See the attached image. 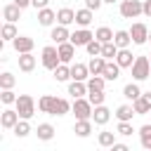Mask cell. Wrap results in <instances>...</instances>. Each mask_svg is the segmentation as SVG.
<instances>
[{
  "instance_id": "obj_1",
  "label": "cell",
  "mask_w": 151,
  "mask_h": 151,
  "mask_svg": "<svg viewBox=\"0 0 151 151\" xmlns=\"http://www.w3.org/2000/svg\"><path fill=\"white\" fill-rule=\"evenodd\" d=\"M71 106H73V104H68L66 99L52 97V94H42V97L38 99V109H40L42 113H50V116H66V113L71 111Z\"/></svg>"
},
{
  "instance_id": "obj_2",
  "label": "cell",
  "mask_w": 151,
  "mask_h": 151,
  "mask_svg": "<svg viewBox=\"0 0 151 151\" xmlns=\"http://www.w3.org/2000/svg\"><path fill=\"white\" fill-rule=\"evenodd\" d=\"M17 111H19L21 118L31 120L33 113H35V99H33L31 94H19V97H17Z\"/></svg>"
},
{
  "instance_id": "obj_3",
  "label": "cell",
  "mask_w": 151,
  "mask_h": 151,
  "mask_svg": "<svg viewBox=\"0 0 151 151\" xmlns=\"http://www.w3.org/2000/svg\"><path fill=\"white\" fill-rule=\"evenodd\" d=\"M40 61H42V66H45L47 71H54V68L61 64V59H59V47H54V45L42 47V57H40Z\"/></svg>"
},
{
  "instance_id": "obj_4",
  "label": "cell",
  "mask_w": 151,
  "mask_h": 151,
  "mask_svg": "<svg viewBox=\"0 0 151 151\" xmlns=\"http://www.w3.org/2000/svg\"><path fill=\"white\" fill-rule=\"evenodd\" d=\"M71 111H73L76 120H80V118H92V111H94V106H92V101H90V99H85V97H78V99H73V106H71Z\"/></svg>"
},
{
  "instance_id": "obj_5",
  "label": "cell",
  "mask_w": 151,
  "mask_h": 151,
  "mask_svg": "<svg viewBox=\"0 0 151 151\" xmlns=\"http://www.w3.org/2000/svg\"><path fill=\"white\" fill-rule=\"evenodd\" d=\"M151 76V61H149V54L146 57H137L134 64H132V78L134 80H146Z\"/></svg>"
},
{
  "instance_id": "obj_6",
  "label": "cell",
  "mask_w": 151,
  "mask_h": 151,
  "mask_svg": "<svg viewBox=\"0 0 151 151\" xmlns=\"http://www.w3.org/2000/svg\"><path fill=\"white\" fill-rule=\"evenodd\" d=\"M142 14V0H123L120 2V17L123 19H137Z\"/></svg>"
},
{
  "instance_id": "obj_7",
  "label": "cell",
  "mask_w": 151,
  "mask_h": 151,
  "mask_svg": "<svg viewBox=\"0 0 151 151\" xmlns=\"http://www.w3.org/2000/svg\"><path fill=\"white\" fill-rule=\"evenodd\" d=\"M130 35H132V42H134V45H144V42L149 40V28H146V24H142V21L132 24Z\"/></svg>"
},
{
  "instance_id": "obj_8",
  "label": "cell",
  "mask_w": 151,
  "mask_h": 151,
  "mask_svg": "<svg viewBox=\"0 0 151 151\" xmlns=\"http://www.w3.org/2000/svg\"><path fill=\"white\" fill-rule=\"evenodd\" d=\"M21 120V116H19V111L17 109H5L2 113H0V125L5 127V130H14V125Z\"/></svg>"
},
{
  "instance_id": "obj_9",
  "label": "cell",
  "mask_w": 151,
  "mask_h": 151,
  "mask_svg": "<svg viewBox=\"0 0 151 151\" xmlns=\"http://www.w3.org/2000/svg\"><path fill=\"white\" fill-rule=\"evenodd\" d=\"M92 38H94V33H92L90 28H83V26H80L76 33H71V42H73L76 47H85Z\"/></svg>"
},
{
  "instance_id": "obj_10",
  "label": "cell",
  "mask_w": 151,
  "mask_h": 151,
  "mask_svg": "<svg viewBox=\"0 0 151 151\" xmlns=\"http://www.w3.org/2000/svg\"><path fill=\"white\" fill-rule=\"evenodd\" d=\"M57 47H59V59H61V64H71L73 57H76V45H73L71 40H66V42H61V45H57Z\"/></svg>"
},
{
  "instance_id": "obj_11",
  "label": "cell",
  "mask_w": 151,
  "mask_h": 151,
  "mask_svg": "<svg viewBox=\"0 0 151 151\" xmlns=\"http://www.w3.org/2000/svg\"><path fill=\"white\" fill-rule=\"evenodd\" d=\"M12 45H14L17 54H24V52H31L35 42H33V38H28V35H17V38L12 40Z\"/></svg>"
},
{
  "instance_id": "obj_12",
  "label": "cell",
  "mask_w": 151,
  "mask_h": 151,
  "mask_svg": "<svg viewBox=\"0 0 151 151\" xmlns=\"http://www.w3.org/2000/svg\"><path fill=\"white\" fill-rule=\"evenodd\" d=\"M106 80H118L120 78V64L116 59H106V66H104V73H101Z\"/></svg>"
},
{
  "instance_id": "obj_13",
  "label": "cell",
  "mask_w": 151,
  "mask_h": 151,
  "mask_svg": "<svg viewBox=\"0 0 151 151\" xmlns=\"http://www.w3.org/2000/svg\"><path fill=\"white\" fill-rule=\"evenodd\" d=\"M134 54L127 50V47H123V50H118V54H116V61L120 64V68H132V64H134Z\"/></svg>"
},
{
  "instance_id": "obj_14",
  "label": "cell",
  "mask_w": 151,
  "mask_h": 151,
  "mask_svg": "<svg viewBox=\"0 0 151 151\" xmlns=\"http://www.w3.org/2000/svg\"><path fill=\"white\" fill-rule=\"evenodd\" d=\"M90 76L92 73L87 64H71V80H87Z\"/></svg>"
},
{
  "instance_id": "obj_15",
  "label": "cell",
  "mask_w": 151,
  "mask_h": 151,
  "mask_svg": "<svg viewBox=\"0 0 151 151\" xmlns=\"http://www.w3.org/2000/svg\"><path fill=\"white\" fill-rule=\"evenodd\" d=\"M68 94H71L73 99L85 97V94H87V80H71V83H68Z\"/></svg>"
},
{
  "instance_id": "obj_16",
  "label": "cell",
  "mask_w": 151,
  "mask_h": 151,
  "mask_svg": "<svg viewBox=\"0 0 151 151\" xmlns=\"http://www.w3.org/2000/svg\"><path fill=\"white\" fill-rule=\"evenodd\" d=\"M54 21H57V12L54 9H50V7L38 9V24L40 26H52Z\"/></svg>"
},
{
  "instance_id": "obj_17",
  "label": "cell",
  "mask_w": 151,
  "mask_h": 151,
  "mask_svg": "<svg viewBox=\"0 0 151 151\" xmlns=\"http://www.w3.org/2000/svg\"><path fill=\"white\" fill-rule=\"evenodd\" d=\"M57 24H61V26L76 24V12H73L71 7H61V9L57 12Z\"/></svg>"
},
{
  "instance_id": "obj_18",
  "label": "cell",
  "mask_w": 151,
  "mask_h": 151,
  "mask_svg": "<svg viewBox=\"0 0 151 151\" xmlns=\"http://www.w3.org/2000/svg\"><path fill=\"white\" fill-rule=\"evenodd\" d=\"M50 38L57 42V45H61V42H66V40H71V33H68V28L66 26H61V24H57L54 28H52V33H50Z\"/></svg>"
},
{
  "instance_id": "obj_19",
  "label": "cell",
  "mask_w": 151,
  "mask_h": 151,
  "mask_svg": "<svg viewBox=\"0 0 151 151\" xmlns=\"http://www.w3.org/2000/svg\"><path fill=\"white\" fill-rule=\"evenodd\" d=\"M109 118H111V111H109L104 104L94 106V111H92V120H94L97 125H106V123H109Z\"/></svg>"
},
{
  "instance_id": "obj_20",
  "label": "cell",
  "mask_w": 151,
  "mask_h": 151,
  "mask_svg": "<svg viewBox=\"0 0 151 151\" xmlns=\"http://www.w3.org/2000/svg\"><path fill=\"white\" fill-rule=\"evenodd\" d=\"M2 17H5L7 21L17 24V21L21 19V7H19L17 2H12V5H5V9H2Z\"/></svg>"
},
{
  "instance_id": "obj_21",
  "label": "cell",
  "mask_w": 151,
  "mask_h": 151,
  "mask_svg": "<svg viewBox=\"0 0 151 151\" xmlns=\"http://www.w3.org/2000/svg\"><path fill=\"white\" fill-rule=\"evenodd\" d=\"M35 68V57L31 54V52H24V54H19V71H24V73H31Z\"/></svg>"
},
{
  "instance_id": "obj_22",
  "label": "cell",
  "mask_w": 151,
  "mask_h": 151,
  "mask_svg": "<svg viewBox=\"0 0 151 151\" xmlns=\"http://www.w3.org/2000/svg\"><path fill=\"white\" fill-rule=\"evenodd\" d=\"M73 132H76L78 137H87V134L92 132V118H80V120H76Z\"/></svg>"
},
{
  "instance_id": "obj_23",
  "label": "cell",
  "mask_w": 151,
  "mask_h": 151,
  "mask_svg": "<svg viewBox=\"0 0 151 151\" xmlns=\"http://www.w3.org/2000/svg\"><path fill=\"white\" fill-rule=\"evenodd\" d=\"M87 66H90V73H92V76H101V73H104V66H106V59H104L101 54H97V57L90 59Z\"/></svg>"
},
{
  "instance_id": "obj_24",
  "label": "cell",
  "mask_w": 151,
  "mask_h": 151,
  "mask_svg": "<svg viewBox=\"0 0 151 151\" xmlns=\"http://www.w3.org/2000/svg\"><path fill=\"white\" fill-rule=\"evenodd\" d=\"M92 17H94L92 9H87V7H85V9H78V12H76V24L83 26V28H87V26L92 24Z\"/></svg>"
},
{
  "instance_id": "obj_25",
  "label": "cell",
  "mask_w": 151,
  "mask_h": 151,
  "mask_svg": "<svg viewBox=\"0 0 151 151\" xmlns=\"http://www.w3.org/2000/svg\"><path fill=\"white\" fill-rule=\"evenodd\" d=\"M52 73H54V80H57V83H66V80H71V66H68V64H59Z\"/></svg>"
},
{
  "instance_id": "obj_26",
  "label": "cell",
  "mask_w": 151,
  "mask_h": 151,
  "mask_svg": "<svg viewBox=\"0 0 151 151\" xmlns=\"http://www.w3.org/2000/svg\"><path fill=\"white\" fill-rule=\"evenodd\" d=\"M35 134H38V139H40V142H50V139L54 137V127H52L50 123H40V125H38V130H35Z\"/></svg>"
},
{
  "instance_id": "obj_27",
  "label": "cell",
  "mask_w": 151,
  "mask_h": 151,
  "mask_svg": "<svg viewBox=\"0 0 151 151\" xmlns=\"http://www.w3.org/2000/svg\"><path fill=\"white\" fill-rule=\"evenodd\" d=\"M113 42L123 50V47H130V42H132V35H130V31H116V35H113Z\"/></svg>"
},
{
  "instance_id": "obj_28",
  "label": "cell",
  "mask_w": 151,
  "mask_h": 151,
  "mask_svg": "<svg viewBox=\"0 0 151 151\" xmlns=\"http://www.w3.org/2000/svg\"><path fill=\"white\" fill-rule=\"evenodd\" d=\"M123 97H125V99H130V101H134L137 97H142L139 85H137V83H127V85L123 87Z\"/></svg>"
},
{
  "instance_id": "obj_29",
  "label": "cell",
  "mask_w": 151,
  "mask_h": 151,
  "mask_svg": "<svg viewBox=\"0 0 151 151\" xmlns=\"http://www.w3.org/2000/svg\"><path fill=\"white\" fill-rule=\"evenodd\" d=\"M113 35H116V33H113L109 26H99V28L94 31V38H97L99 42H111V40H113Z\"/></svg>"
},
{
  "instance_id": "obj_30",
  "label": "cell",
  "mask_w": 151,
  "mask_h": 151,
  "mask_svg": "<svg viewBox=\"0 0 151 151\" xmlns=\"http://www.w3.org/2000/svg\"><path fill=\"white\" fill-rule=\"evenodd\" d=\"M132 106H134V113H137V116H146V113H151V106H149V101H146L144 97H137V99L132 101Z\"/></svg>"
},
{
  "instance_id": "obj_31",
  "label": "cell",
  "mask_w": 151,
  "mask_h": 151,
  "mask_svg": "<svg viewBox=\"0 0 151 151\" xmlns=\"http://www.w3.org/2000/svg\"><path fill=\"white\" fill-rule=\"evenodd\" d=\"M132 116H134V106H130V104H123V106L116 109V118L118 120H132Z\"/></svg>"
},
{
  "instance_id": "obj_32",
  "label": "cell",
  "mask_w": 151,
  "mask_h": 151,
  "mask_svg": "<svg viewBox=\"0 0 151 151\" xmlns=\"http://www.w3.org/2000/svg\"><path fill=\"white\" fill-rule=\"evenodd\" d=\"M97 142H99V146H104V149H111L113 144H116V132H99V137H97Z\"/></svg>"
},
{
  "instance_id": "obj_33",
  "label": "cell",
  "mask_w": 151,
  "mask_h": 151,
  "mask_svg": "<svg viewBox=\"0 0 151 151\" xmlns=\"http://www.w3.org/2000/svg\"><path fill=\"white\" fill-rule=\"evenodd\" d=\"M104 85H106V78H104V76H90V78H87V92H92V90H104Z\"/></svg>"
},
{
  "instance_id": "obj_34",
  "label": "cell",
  "mask_w": 151,
  "mask_h": 151,
  "mask_svg": "<svg viewBox=\"0 0 151 151\" xmlns=\"http://www.w3.org/2000/svg\"><path fill=\"white\" fill-rule=\"evenodd\" d=\"M118 50H120V47H118L113 40H111V42H104V47H101V57H104V59H116Z\"/></svg>"
},
{
  "instance_id": "obj_35",
  "label": "cell",
  "mask_w": 151,
  "mask_h": 151,
  "mask_svg": "<svg viewBox=\"0 0 151 151\" xmlns=\"http://www.w3.org/2000/svg\"><path fill=\"white\" fill-rule=\"evenodd\" d=\"M139 139H142V146L151 151V125H142L139 127Z\"/></svg>"
},
{
  "instance_id": "obj_36",
  "label": "cell",
  "mask_w": 151,
  "mask_h": 151,
  "mask_svg": "<svg viewBox=\"0 0 151 151\" xmlns=\"http://www.w3.org/2000/svg\"><path fill=\"white\" fill-rule=\"evenodd\" d=\"M0 35H2V40H14L19 33H17V26L12 24V21H7L5 26H2V31H0Z\"/></svg>"
},
{
  "instance_id": "obj_37",
  "label": "cell",
  "mask_w": 151,
  "mask_h": 151,
  "mask_svg": "<svg viewBox=\"0 0 151 151\" xmlns=\"http://www.w3.org/2000/svg\"><path fill=\"white\" fill-rule=\"evenodd\" d=\"M14 83H17L14 73H9V71L0 73V87H2V90H12V87H14Z\"/></svg>"
},
{
  "instance_id": "obj_38",
  "label": "cell",
  "mask_w": 151,
  "mask_h": 151,
  "mask_svg": "<svg viewBox=\"0 0 151 151\" xmlns=\"http://www.w3.org/2000/svg\"><path fill=\"white\" fill-rule=\"evenodd\" d=\"M101 47H104V42H99L97 38H92V40L85 45V50H87V54H90V57H97V54H101Z\"/></svg>"
},
{
  "instance_id": "obj_39",
  "label": "cell",
  "mask_w": 151,
  "mask_h": 151,
  "mask_svg": "<svg viewBox=\"0 0 151 151\" xmlns=\"http://www.w3.org/2000/svg\"><path fill=\"white\" fill-rule=\"evenodd\" d=\"M87 99L92 101V106H99V104H104L106 92H104V90H92V92H87Z\"/></svg>"
},
{
  "instance_id": "obj_40",
  "label": "cell",
  "mask_w": 151,
  "mask_h": 151,
  "mask_svg": "<svg viewBox=\"0 0 151 151\" xmlns=\"http://www.w3.org/2000/svg\"><path fill=\"white\" fill-rule=\"evenodd\" d=\"M28 132H31V123H28L26 118H21V120L14 125V134H17V137H26Z\"/></svg>"
},
{
  "instance_id": "obj_41",
  "label": "cell",
  "mask_w": 151,
  "mask_h": 151,
  "mask_svg": "<svg viewBox=\"0 0 151 151\" xmlns=\"http://www.w3.org/2000/svg\"><path fill=\"white\" fill-rule=\"evenodd\" d=\"M118 134H123V137H130L132 132H134V127H132V123L130 120H118V130H116Z\"/></svg>"
},
{
  "instance_id": "obj_42",
  "label": "cell",
  "mask_w": 151,
  "mask_h": 151,
  "mask_svg": "<svg viewBox=\"0 0 151 151\" xmlns=\"http://www.w3.org/2000/svg\"><path fill=\"white\" fill-rule=\"evenodd\" d=\"M0 101H2L5 106H9V104H17V94H14L12 90H2V94H0Z\"/></svg>"
},
{
  "instance_id": "obj_43",
  "label": "cell",
  "mask_w": 151,
  "mask_h": 151,
  "mask_svg": "<svg viewBox=\"0 0 151 151\" xmlns=\"http://www.w3.org/2000/svg\"><path fill=\"white\" fill-rule=\"evenodd\" d=\"M101 5H104V0H85V7H87V9H92V12H97Z\"/></svg>"
},
{
  "instance_id": "obj_44",
  "label": "cell",
  "mask_w": 151,
  "mask_h": 151,
  "mask_svg": "<svg viewBox=\"0 0 151 151\" xmlns=\"http://www.w3.org/2000/svg\"><path fill=\"white\" fill-rule=\"evenodd\" d=\"M142 14L151 19V0H144V2H142Z\"/></svg>"
},
{
  "instance_id": "obj_45",
  "label": "cell",
  "mask_w": 151,
  "mask_h": 151,
  "mask_svg": "<svg viewBox=\"0 0 151 151\" xmlns=\"http://www.w3.org/2000/svg\"><path fill=\"white\" fill-rule=\"evenodd\" d=\"M31 5H33L35 9H42V7H47V5H50V0H31Z\"/></svg>"
},
{
  "instance_id": "obj_46",
  "label": "cell",
  "mask_w": 151,
  "mask_h": 151,
  "mask_svg": "<svg viewBox=\"0 0 151 151\" xmlns=\"http://www.w3.org/2000/svg\"><path fill=\"white\" fill-rule=\"evenodd\" d=\"M111 149H113V151H127V144H123V142H116Z\"/></svg>"
},
{
  "instance_id": "obj_47",
  "label": "cell",
  "mask_w": 151,
  "mask_h": 151,
  "mask_svg": "<svg viewBox=\"0 0 151 151\" xmlns=\"http://www.w3.org/2000/svg\"><path fill=\"white\" fill-rule=\"evenodd\" d=\"M14 2H17V5H19V7H21V9H24V7H28V5H31V0H14Z\"/></svg>"
},
{
  "instance_id": "obj_48",
  "label": "cell",
  "mask_w": 151,
  "mask_h": 151,
  "mask_svg": "<svg viewBox=\"0 0 151 151\" xmlns=\"http://www.w3.org/2000/svg\"><path fill=\"white\" fill-rule=\"evenodd\" d=\"M142 97H144V99L149 101V106H151V90H149V92H142Z\"/></svg>"
},
{
  "instance_id": "obj_49",
  "label": "cell",
  "mask_w": 151,
  "mask_h": 151,
  "mask_svg": "<svg viewBox=\"0 0 151 151\" xmlns=\"http://www.w3.org/2000/svg\"><path fill=\"white\" fill-rule=\"evenodd\" d=\"M104 2H111V5H113V2H116V0H104Z\"/></svg>"
},
{
  "instance_id": "obj_50",
  "label": "cell",
  "mask_w": 151,
  "mask_h": 151,
  "mask_svg": "<svg viewBox=\"0 0 151 151\" xmlns=\"http://www.w3.org/2000/svg\"><path fill=\"white\" fill-rule=\"evenodd\" d=\"M149 40H151V33H149Z\"/></svg>"
},
{
  "instance_id": "obj_51",
  "label": "cell",
  "mask_w": 151,
  "mask_h": 151,
  "mask_svg": "<svg viewBox=\"0 0 151 151\" xmlns=\"http://www.w3.org/2000/svg\"><path fill=\"white\" fill-rule=\"evenodd\" d=\"M149 61H151V54H149Z\"/></svg>"
}]
</instances>
